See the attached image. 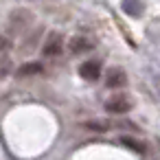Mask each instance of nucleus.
Instances as JSON below:
<instances>
[{"mask_svg": "<svg viewBox=\"0 0 160 160\" xmlns=\"http://www.w3.org/2000/svg\"><path fill=\"white\" fill-rule=\"evenodd\" d=\"M105 110L110 114H125V112L132 110V103H129L127 97H114V99H110L105 103Z\"/></svg>", "mask_w": 160, "mask_h": 160, "instance_id": "f257e3e1", "label": "nucleus"}, {"mask_svg": "<svg viewBox=\"0 0 160 160\" xmlns=\"http://www.w3.org/2000/svg\"><path fill=\"white\" fill-rule=\"evenodd\" d=\"M42 51H44V55H59L64 51V38L59 33H51Z\"/></svg>", "mask_w": 160, "mask_h": 160, "instance_id": "f03ea898", "label": "nucleus"}, {"mask_svg": "<svg viewBox=\"0 0 160 160\" xmlns=\"http://www.w3.org/2000/svg\"><path fill=\"white\" fill-rule=\"evenodd\" d=\"M79 75L83 79H88V81H97L101 77V64L99 62H86V64H81Z\"/></svg>", "mask_w": 160, "mask_h": 160, "instance_id": "7ed1b4c3", "label": "nucleus"}, {"mask_svg": "<svg viewBox=\"0 0 160 160\" xmlns=\"http://www.w3.org/2000/svg\"><path fill=\"white\" fill-rule=\"evenodd\" d=\"M125 81H127V75H125L121 68H110L108 75H105V83H108L110 88H123Z\"/></svg>", "mask_w": 160, "mask_h": 160, "instance_id": "20e7f679", "label": "nucleus"}, {"mask_svg": "<svg viewBox=\"0 0 160 160\" xmlns=\"http://www.w3.org/2000/svg\"><path fill=\"white\" fill-rule=\"evenodd\" d=\"M123 11L127 13V16H132V18H138V16H142V11H145V5L140 2V0H123Z\"/></svg>", "mask_w": 160, "mask_h": 160, "instance_id": "39448f33", "label": "nucleus"}, {"mask_svg": "<svg viewBox=\"0 0 160 160\" xmlns=\"http://www.w3.org/2000/svg\"><path fill=\"white\" fill-rule=\"evenodd\" d=\"M68 48H70L72 53H83V51H90V48H92V44H90L86 38H81V35H79V38H72V40H70Z\"/></svg>", "mask_w": 160, "mask_h": 160, "instance_id": "423d86ee", "label": "nucleus"}, {"mask_svg": "<svg viewBox=\"0 0 160 160\" xmlns=\"http://www.w3.org/2000/svg\"><path fill=\"white\" fill-rule=\"evenodd\" d=\"M38 72H42V64H38V62H29L18 68V77H29V75H38Z\"/></svg>", "mask_w": 160, "mask_h": 160, "instance_id": "0eeeda50", "label": "nucleus"}, {"mask_svg": "<svg viewBox=\"0 0 160 160\" xmlns=\"http://www.w3.org/2000/svg\"><path fill=\"white\" fill-rule=\"evenodd\" d=\"M121 142L125 145V147H129V149H134V151H145V145L140 142V140H134V138H129V136H121Z\"/></svg>", "mask_w": 160, "mask_h": 160, "instance_id": "6e6552de", "label": "nucleus"}, {"mask_svg": "<svg viewBox=\"0 0 160 160\" xmlns=\"http://www.w3.org/2000/svg\"><path fill=\"white\" fill-rule=\"evenodd\" d=\"M86 127H88V129H94V132H105V129H108V123H105V121H88Z\"/></svg>", "mask_w": 160, "mask_h": 160, "instance_id": "1a4fd4ad", "label": "nucleus"}]
</instances>
